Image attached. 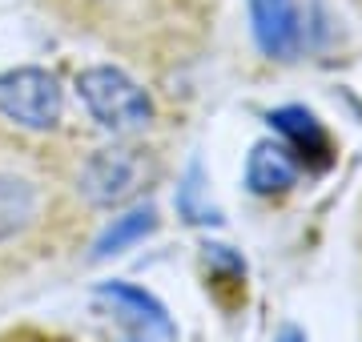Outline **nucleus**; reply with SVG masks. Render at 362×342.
<instances>
[{
	"label": "nucleus",
	"mask_w": 362,
	"mask_h": 342,
	"mask_svg": "<svg viewBox=\"0 0 362 342\" xmlns=\"http://www.w3.org/2000/svg\"><path fill=\"white\" fill-rule=\"evenodd\" d=\"M61 222L57 189L28 161L0 149V278L16 274L40 254V237Z\"/></svg>",
	"instance_id": "obj_1"
},
{
	"label": "nucleus",
	"mask_w": 362,
	"mask_h": 342,
	"mask_svg": "<svg viewBox=\"0 0 362 342\" xmlns=\"http://www.w3.org/2000/svg\"><path fill=\"white\" fill-rule=\"evenodd\" d=\"M77 97L85 101L89 117L101 129L125 137V133H141L153 121V101L137 81L117 65H93L77 77Z\"/></svg>",
	"instance_id": "obj_2"
},
{
	"label": "nucleus",
	"mask_w": 362,
	"mask_h": 342,
	"mask_svg": "<svg viewBox=\"0 0 362 342\" xmlns=\"http://www.w3.org/2000/svg\"><path fill=\"white\" fill-rule=\"evenodd\" d=\"M149 173H153V165L145 158V149L105 145V149H93L85 165L77 170V194L93 210H113V206H125L129 198L141 194Z\"/></svg>",
	"instance_id": "obj_3"
},
{
	"label": "nucleus",
	"mask_w": 362,
	"mask_h": 342,
	"mask_svg": "<svg viewBox=\"0 0 362 342\" xmlns=\"http://www.w3.org/2000/svg\"><path fill=\"white\" fill-rule=\"evenodd\" d=\"M61 109H65V97H61V85L49 69L25 65L0 73V117L13 121L16 129H52L61 121Z\"/></svg>",
	"instance_id": "obj_4"
},
{
	"label": "nucleus",
	"mask_w": 362,
	"mask_h": 342,
	"mask_svg": "<svg viewBox=\"0 0 362 342\" xmlns=\"http://www.w3.org/2000/svg\"><path fill=\"white\" fill-rule=\"evenodd\" d=\"M250 20H254V37H258L266 57H286L298 49V8L294 0H250Z\"/></svg>",
	"instance_id": "obj_5"
},
{
	"label": "nucleus",
	"mask_w": 362,
	"mask_h": 342,
	"mask_svg": "<svg viewBox=\"0 0 362 342\" xmlns=\"http://www.w3.org/2000/svg\"><path fill=\"white\" fill-rule=\"evenodd\" d=\"M294 182H298V161L286 145H278V141L254 145V153L246 161V185L254 194H262V198L286 194Z\"/></svg>",
	"instance_id": "obj_6"
},
{
	"label": "nucleus",
	"mask_w": 362,
	"mask_h": 342,
	"mask_svg": "<svg viewBox=\"0 0 362 342\" xmlns=\"http://www.w3.org/2000/svg\"><path fill=\"white\" fill-rule=\"evenodd\" d=\"M270 121H274V129L282 133L286 141L294 145L290 153H302V158H314L318 165H326L330 161V141H326V133H322V125L306 113V109H278V113H270Z\"/></svg>",
	"instance_id": "obj_7"
},
{
	"label": "nucleus",
	"mask_w": 362,
	"mask_h": 342,
	"mask_svg": "<svg viewBox=\"0 0 362 342\" xmlns=\"http://www.w3.org/2000/svg\"><path fill=\"white\" fill-rule=\"evenodd\" d=\"M153 225H157L153 210H133V213H125V218H117V222L109 225V234L97 242V258L125 250V246H133V242H141V237L149 234Z\"/></svg>",
	"instance_id": "obj_8"
},
{
	"label": "nucleus",
	"mask_w": 362,
	"mask_h": 342,
	"mask_svg": "<svg viewBox=\"0 0 362 342\" xmlns=\"http://www.w3.org/2000/svg\"><path fill=\"white\" fill-rule=\"evenodd\" d=\"M101 294H105V298H113V302L133 306V310H137V318H141V322H149V326H157L161 334H173L165 310H161V306H157L149 294H141V290H133V286H105Z\"/></svg>",
	"instance_id": "obj_9"
},
{
	"label": "nucleus",
	"mask_w": 362,
	"mask_h": 342,
	"mask_svg": "<svg viewBox=\"0 0 362 342\" xmlns=\"http://www.w3.org/2000/svg\"><path fill=\"white\" fill-rule=\"evenodd\" d=\"M0 342H69V338H52V334H4Z\"/></svg>",
	"instance_id": "obj_10"
}]
</instances>
